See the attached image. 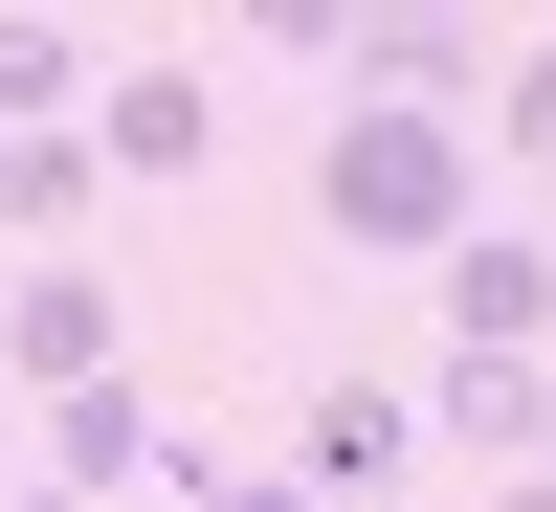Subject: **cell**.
Returning <instances> with one entry per match:
<instances>
[{"label": "cell", "mask_w": 556, "mask_h": 512, "mask_svg": "<svg viewBox=\"0 0 556 512\" xmlns=\"http://www.w3.org/2000/svg\"><path fill=\"white\" fill-rule=\"evenodd\" d=\"M490 512H556V490H534V469H490Z\"/></svg>", "instance_id": "obj_12"}, {"label": "cell", "mask_w": 556, "mask_h": 512, "mask_svg": "<svg viewBox=\"0 0 556 512\" xmlns=\"http://www.w3.org/2000/svg\"><path fill=\"white\" fill-rule=\"evenodd\" d=\"M23 446H45V490H67V512H112V490L178 469V401H156V379H89V401H23Z\"/></svg>", "instance_id": "obj_6"}, {"label": "cell", "mask_w": 556, "mask_h": 512, "mask_svg": "<svg viewBox=\"0 0 556 512\" xmlns=\"http://www.w3.org/2000/svg\"><path fill=\"white\" fill-rule=\"evenodd\" d=\"M490 67H513V45H490V23H445V0H356L334 112H490Z\"/></svg>", "instance_id": "obj_2"}, {"label": "cell", "mask_w": 556, "mask_h": 512, "mask_svg": "<svg viewBox=\"0 0 556 512\" xmlns=\"http://www.w3.org/2000/svg\"><path fill=\"white\" fill-rule=\"evenodd\" d=\"M0 446H23V401H0Z\"/></svg>", "instance_id": "obj_15"}, {"label": "cell", "mask_w": 556, "mask_h": 512, "mask_svg": "<svg viewBox=\"0 0 556 512\" xmlns=\"http://www.w3.org/2000/svg\"><path fill=\"white\" fill-rule=\"evenodd\" d=\"M424 290H445V357H513V379H556V223H468Z\"/></svg>", "instance_id": "obj_5"}, {"label": "cell", "mask_w": 556, "mask_h": 512, "mask_svg": "<svg viewBox=\"0 0 556 512\" xmlns=\"http://www.w3.org/2000/svg\"><path fill=\"white\" fill-rule=\"evenodd\" d=\"M89 201H112V178H89V134H0V223H23V267H67Z\"/></svg>", "instance_id": "obj_9"}, {"label": "cell", "mask_w": 556, "mask_h": 512, "mask_svg": "<svg viewBox=\"0 0 556 512\" xmlns=\"http://www.w3.org/2000/svg\"><path fill=\"white\" fill-rule=\"evenodd\" d=\"M401 401H424V446H468V469H534V379L513 357H424Z\"/></svg>", "instance_id": "obj_8"}, {"label": "cell", "mask_w": 556, "mask_h": 512, "mask_svg": "<svg viewBox=\"0 0 556 512\" xmlns=\"http://www.w3.org/2000/svg\"><path fill=\"white\" fill-rule=\"evenodd\" d=\"M201 512H312V490H290V469H223V490H201Z\"/></svg>", "instance_id": "obj_11"}, {"label": "cell", "mask_w": 556, "mask_h": 512, "mask_svg": "<svg viewBox=\"0 0 556 512\" xmlns=\"http://www.w3.org/2000/svg\"><path fill=\"white\" fill-rule=\"evenodd\" d=\"M312 223L379 267H445L490 223V134L468 112H312Z\"/></svg>", "instance_id": "obj_1"}, {"label": "cell", "mask_w": 556, "mask_h": 512, "mask_svg": "<svg viewBox=\"0 0 556 512\" xmlns=\"http://www.w3.org/2000/svg\"><path fill=\"white\" fill-rule=\"evenodd\" d=\"M534 490H556V379H534Z\"/></svg>", "instance_id": "obj_13"}, {"label": "cell", "mask_w": 556, "mask_h": 512, "mask_svg": "<svg viewBox=\"0 0 556 512\" xmlns=\"http://www.w3.org/2000/svg\"><path fill=\"white\" fill-rule=\"evenodd\" d=\"M0 134H89V45L67 23H0Z\"/></svg>", "instance_id": "obj_10"}, {"label": "cell", "mask_w": 556, "mask_h": 512, "mask_svg": "<svg viewBox=\"0 0 556 512\" xmlns=\"http://www.w3.org/2000/svg\"><path fill=\"white\" fill-rule=\"evenodd\" d=\"M201 157H223L201 67H89V178H201Z\"/></svg>", "instance_id": "obj_7"}, {"label": "cell", "mask_w": 556, "mask_h": 512, "mask_svg": "<svg viewBox=\"0 0 556 512\" xmlns=\"http://www.w3.org/2000/svg\"><path fill=\"white\" fill-rule=\"evenodd\" d=\"M89 379H134V312H112V267H23L0 290V401H89Z\"/></svg>", "instance_id": "obj_3"}, {"label": "cell", "mask_w": 556, "mask_h": 512, "mask_svg": "<svg viewBox=\"0 0 556 512\" xmlns=\"http://www.w3.org/2000/svg\"><path fill=\"white\" fill-rule=\"evenodd\" d=\"M0 512H67V490H0Z\"/></svg>", "instance_id": "obj_14"}, {"label": "cell", "mask_w": 556, "mask_h": 512, "mask_svg": "<svg viewBox=\"0 0 556 512\" xmlns=\"http://www.w3.org/2000/svg\"><path fill=\"white\" fill-rule=\"evenodd\" d=\"M290 490L312 512H401V490H424V401H401V379H312L290 401Z\"/></svg>", "instance_id": "obj_4"}]
</instances>
